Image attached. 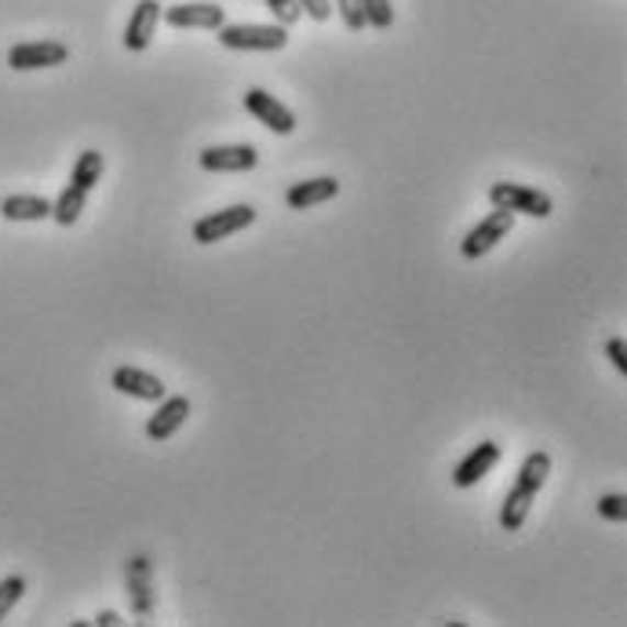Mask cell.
Wrapping results in <instances>:
<instances>
[{
	"label": "cell",
	"instance_id": "cell-1",
	"mask_svg": "<svg viewBox=\"0 0 627 627\" xmlns=\"http://www.w3.org/2000/svg\"><path fill=\"white\" fill-rule=\"evenodd\" d=\"M547 474H551V456H547L544 449L529 452L518 478H515V485L507 489L504 507H500V526H504L507 533H518L522 526H526L529 511H533V504H537V493L547 482Z\"/></svg>",
	"mask_w": 627,
	"mask_h": 627
},
{
	"label": "cell",
	"instance_id": "cell-2",
	"mask_svg": "<svg viewBox=\"0 0 627 627\" xmlns=\"http://www.w3.org/2000/svg\"><path fill=\"white\" fill-rule=\"evenodd\" d=\"M215 37L231 52H281L289 44V26H278V22H223Z\"/></svg>",
	"mask_w": 627,
	"mask_h": 627
},
{
	"label": "cell",
	"instance_id": "cell-3",
	"mask_svg": "<svg viewBox=\"0 0 627 627\" xmlns=\"http://www.w3.org/2000/svg\"><path fill=\"white\" fill-rule=\"evenodd\" d=\"M489 201H493V209H504V212H515V215H533V220H547V215L555 212V201L547 198L544 190L526 187V182H507V179H500L489 187Z\"/></svg>",
	"mask_w": 627,
	"mask_h": 627
},
{
	"label": "cell",
	"instance_id": "cell-4",
	"mask_svg": "<svg viewBox=\"0 0 627 627\" xmlns=\"http://www.w3.org/2000/svg\"><path fill=\"white\" fill-rule=\"evenodd\" d=\"M253 223H256V209H253V204H231V209L201 215V220L193 223V242H198V245L226 242V237L248 231Z\"/></svg>",
	"mask_w": 627,
	"mask_h": 627
},
{
	"label": "cell",
	"instance_id": "cell-5",
	"mask_svg": "<svg viewBox=\"0 0 627 627\" xmlns=\"http://www.w3.org/2000/svg\"><path fill=\"white\" fill-rule=\"evenodd\" d=\"M511 226H515V212L493 209L482 223L471 226V231L463 234V242H460L463 259H482V256H489V253H493V248L511 234Z\"/></svg>",
	"mask_w": 627,
	"mask_h": 627
},
{
	"label": "cell",
	"instance_id": "cell-6",
	"mask_svg": "<svg viewBox=\"0 0 627 627\" xmlns=\"http://www.w3.org/2000/svg\"><path fill=\"white\" fill-rule=\"evenodd\" d=\"M124 587H128V602H132V613L135 617H150L154 606H157V591H154V562L146 555H135L128 558L124 566Z\"/></svg>",
	"mask_w": 627,
	"mask_h": 627
},
{
	"label": "cell",
	"instance_id": "cell-7",
	"mask_svg": "<svg viewBox=\"0 0 627 627\" xmlns=\"http://www.w3.org/2000/svg\"><path fill=\"white\" fill-rule=\"evenodd\" d=\"M70 59V48L59 41H26V44H15L8 52V66L11 70H52V66H63Z\"/></svg>",
	"mask_w": 627,
	"mask_h": 627
},
{
	"label": "cell",
	"instance_id": "cell-8",
	"mask_svg": "<svg viewBox=\"0 0 627 627\" xmlns=\"http://www.w3.org/2000/svg\"><path fill=\"white\" fill-rule=\"evenodd\" d=\"M245 110L253 113V117L270 128L273 135H292L295 132V113L284 107L281 99H273L270 91L264 88H248L245 91Z\"/></svg>",
	"mask_w": 627,
	"mask_h": 627
},
{
	"label": "cell",
	"instance_id": "cell-9",
	"mask_svg": "<svg viewBox=\"0 0 627 627\" xmlns=\"http://www.w3.org/2000/svg\"><path fill=\"white\" fill-rule=\"evenodd\" d=\"M110 383L117 394H128V398H135V402H161V398L168 394L161 376L146 372V369H139V365H117L110 376Z\"/></svg>",
	"mask_w": 627,
	"mask_h": 627
},
{
	"label": "cell",
	"instance_id": "cell-10",
	"mask_svg": "<svg viewBox=\"0 0 627 627\" xmlns=\"http://www.w3.org/2000/svg\"><path fill=\"white\" fill-rule=\"evenodd\" d=\"M204 172H253L259 165V150L253 143H231V146H204L201 150Z\"/></svg>",
	"mask_w": 627,
	"mask_h": 627
},
{
	"label": "cell",
	"instance_id": "cell-11",
	"mask_svg": "<svg viewBox=\"0 0 627 627\" xmlns=\"http://www.w3.org/2000/svg\"><path fill=\"white\" fill-rule=\"evenodd\" d=\"M161 22L172 30H220L226 22V11L209 0H190V4H172L161 11Z\"/></svg>",
	"mask_w": 627,
	"mask_h": 627
},
{
	"label": "cell",
	"instance_id": "cell-12",
	"mask_svg": "<svg viewBox=\"0 0 627 627\" xmlns=\"http://www.w3.org/2000/svg\"><path fill=\"white\" fill-rule=\"evenodd\" d=\"M190 419V402L182 394H165L157 402V413L146 419V438L150 441H168L172 435H179V427Z\"/></svg>",
	"mask_w": 627,
	"mask_h": 627
},
{
	"label": "cell",
	"instance_id": "cell-13",
	"mask_svg": "<svg viewBox=\"0 0 627 627\" xmlns=\"http://www.w3.org/2000/svg\"><path fill=\"white\" fill-rule=\"evenodd\" d=\"M500 456H504V449H500L496 441H478V446H474L471 452H467L460 463H456L452 485H456V489H471V485H478V482H482V478L500 463Z\"/></svg>",
	"mask_w": 627,
	"mask_h": 627
},
{
	"label": "cell",
	"instance_id": "cell-14",
	"mask_svg": "<svg viewBox=\"0 0 627 627\" xmlns=\"http://www.w3.org/2000/svg\"><path fill=\"white\" fill-rule=\"evenodd\" d=\"M161 0H139L135 11L128 15V26H124V48L128 52H146L157 33V22H161Z\"/></svg>",
	"mask_w": 627,
	"mask_h": 627
},
{
	"label": "cell",
	"instance_id": "cell-15",
	"mask_svg": "<svg viewBox=\"0 0 627 627\" xmlns=\"http://www.w3.org/2000/svg\"><path fill=\"white\" fill-rule=\"evenodd\" d=\"M339 193V179L333 176H317V179H303V182H292L289 190H284V204L295 212L303 209H314V204H325L333 201Z\"/></svg>",
	"mask_w": 627,
	"mask_h": 627
},
{
	"label": "cell",
	"instance_id": "cell-16",
	"mask_svg": "<svg viewBox=\"0 0 627 627\" xmlns=\"http://www.w3.org/2000/svg\"><path fill=\"white\" fill-rule=\"evenodd\" d=\"M0 215L11 223H37V220H52V201L37 198V193H11V198L0 201Z\"/></svg>",
	"mask_w": 627,
	"mask_h": 627
},
{
	"label": "cell",
	"instance_id": "cell-17",
	"mask_svg": "<svg viewBox=\"0 0 627 627\" xmlns=\"http://www.w3.org/2000/svg\"><path fill=\"white\" fill-rule=\"evenodd\" d=\"M85 204H88V190H81L77 182H66V190L52 201V220L59 226H74L81 220Z\"/></svg>",
	"mask_w": 627,
	"mask_h": 627
},
{
	"label": "cell",
	"instance_id": "cell-18",
	"mask_svg": "<svg viewBox=\"0 0 627 627\" xmlns=\"http://www.w3.org/2000/svg\"><path fill=\"white\" fill-rule=\"evenodd\" d=\"M102 172H107V157H102L99 150H85L81 157H77L70 182H77V187L91 193L96 190V182L102 179Z\"/></svg>",
	"mask_w": 627,
	"mask_h": 627
},
{
	"label": "cell",
	"instance_id": "cell-19",
	"mask_svg": "<svg viewBox=\"0 0 627 627\" xmlns=\"http://www.w3.org/2000/svg\"><path fill=\"white\" fill-rule=\"evenodd\" d=\"M361 11H365V26H372V30H391L394 26L391 0H361Z\"/></svg>",
	"mask_w": 627,
	"mask_h": 627
},
{
	"label": "cell",
	"instance_id": "cell-20",
	"mask_svg": "<svg viewBox=\"0 0 627 627\" xmlns=\"http://www.w3.org/2000/svg\"><path fill=\"white\" fill-rule=\"evenodd\" d=\"M22 595H26V576L15 573V576H4V580H0V620H4L8 613L19 606Z\"/></svg>",
	"mask_w": 627,
	"mask_h": 627
},
{
	"label": "cell",
	"instance_id": "cell-21",
	"mask_svg": "<svg viewBox=\"0 0 627 627\" xmlns=\"http://www.w3.org/2000/svg\"><path fill=\"white\" fill-rule=\"evenodd\" d=\"M264 4H267V11L273 15V22H278V26H295V22H300V15H303L300 0H264Z\"/></svg>",
	"mask_w": 627,
	"mask_h": 627
},
{
	"label": "cell",
	"instance_id": "cell-22",
	"mask_svg": "<svg viewBox=\"0 0 627 627\" xmlns=\"http://www.w3.org/2000/svg\"><path fill=\"white\" fill-rule=\"evenodd\" d=\"M598 515L609 522H627V496L624 493H606L598 500Z\"/></svg>",
	"mask_w": 627,
	"mask_h": 627
},
{
	"label": "cell",
	"instance_id": "cell-23",
	"mask_svg": "<svg viewBox=\"0 0 627 627\" xmlns=\"http://www.w3.org/2000/svg\"><path fill=\"white\" fill-rule=\"evenodd\" d=\"M339 4V15H344V26L350 33H361L365 30V11H361V0H336Z\"/></svg>",
	"mask_w": 627,
	"mask_h": 627
},
{
	"label": "cell",
	"instance_id": "cell-24",
	"mask_svg": "<svg viewBox=\"0 0 627 627\" xmlns=\"http://www.w3.org/2000/svg\"><path fill=\"white\" fill-rule=\"evenodd\" d=\"M606 358H609V365L617 372H624L627 376V344L620 336H613V339H606Z\"/></svg>",
	"mask_w": 627,
	"mask_h": 627
},
{
	"label": "cell",
	"instance_id": "cell-25",
	"mask_svg": "<svg viewBox=\"0 0 627 627\" xmlns=\"http://www.w3.org/2000/svg\"><path fill=\"white\" fill-rule=\"evenodd\" d=\"M300 8L314 22H328V15H333V0H300Z\"/></svg>",
	"mask_w": 627,
	"mask_h": 627
},
{
	"label": "cell",
	"instance_id": "cell-26",
	"mask_svg": "<svg viewBox=\"0 0 627 627\" xmlns=\"http://www.w3.org/2000/svg\"><path fill=\"white\" fill-rule=\"evenodd\" d=\"M91 624H96V627H117V624H124V620H121V617H117V613H113V609H102L99 617L91 620Z\"/></svg>",
	"mask_w": 627,
	"mask_h": 627
}]
</instances>
